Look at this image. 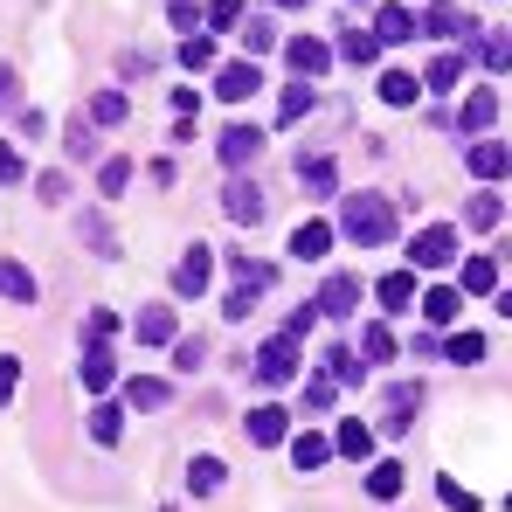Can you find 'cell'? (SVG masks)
<instances>
[{
    "label": "cell",
    "instance_id": "cell-34",
    "mask_svg": "<svg viewBox=\"0 0 512 512\" xmlns=\"http://www.w3.org/2000/svg\"><path fill=\"white\" fill-rule=\"evenodd\" d=\"M333 402H340V381H333V374H312V381H305V409L319 416V409H333Z\"/></svg>",
    "mask_w": 512,
    "mask_h": 512
},
{
    "label": "cell",
    "instance_id": "cell-28",
    "mask_svg": "<svg viewBox=\"0 0 512 512\" xmlns=\"http://www.w3.org/2000/svg\"><path fill=\"white\" fill-rule=\"evenodd\" d=\"M298 180H305L312 194H333V187H340V167H333V160H298Z\"/></svg>",
    "mask_w": 512,
    "mask_h": 512
},
{
    "label": "cell",
    "instance_id": "cell-44",
    "mask_svg": "<svg viewBox=\"0 0 512 512\" xmlns=\"http://www.w3.org/2000/svg\"><path fill=\"white\" fill-rule=\"evenodd\" d=\"M243 21V0H208V28L222 35V28H236Z\"/></svg>",
    "mask_w": 512,
    "mask_h": 512
},
{
    "label": "cell",
    "instance_id": "cell-9",
    "mask_svg": "<svg viewBox=\"0 0 512 512\" xmlns=\"http://www.w3.org/2000/svg\"><path fill=\"white\" fill-rule=\"evenodd\" d=\"M243 436H250L256 450H277V443H291V416L284 409H250L243 416Z\"/></svg>",
    "mask_w": 512,
    "mask_h": 512
},
{
    "label": "cell",
    "instance_id": "cell-52",
    "mask_svg": "<svg viewBox=\"0 0 512 512\" xmlns=\"http://www.w3.org/2000/svg\"><path fill=\"white\" fill-rule=\"evenodd\" d=\"M111 333H118V312H104V305H97V312H90V340L104 346V340H111Z\"/></svg>",
    "mask_w": 512,
    "mask_h": 512
},
{
    "label": "cell",
    "instance_id": "cell-33",
    "mask_svg": "<svg viewBox=\"0 0 512 512\" xmlns=\"http://www.w3.org/2000/svg\"><path fill=\"white\" fill-rule=\"evenodd\" d=\"M499 215H506V208H499V201H492V194H478V201H471V208H464V222H471V229H478V236H492V229H499Z\"/></svg>",
    "mask_w": 512,
    "mask_h": 512
},
{
    "label": "cell",
    "instance_id": "cell-2",
    "mask_svg": "<svg viewBox=\"0 0 512 512\" xmlns=\"http://www.w3.org/2000/svg\"><path fill=\"white\" fill-rule=\"evenodd\" d=\"M256 374H263L270 388H284V381H298V340H291V333H277V340H263V353H256Z\"/></svg>",
    "mask_w": 512,
    "mask_h": 512
},
{
    "label": "cell",
    "instance_id": "cell-39",
    "mask_svg": "<svg viewBox=\"0 0 512 512\" xmlns=\"http://www.w3.org/2000/svg\"><path fill=\"white\" fill-rule=\"evenodd\" d=\"M374 49H381V42H374L367 28H346V42H340V56H346V63H374Z\"/></svg>",
    "mask_w": 512,
    "mask_h": 512
},
{
    "label": "cell",
    "instance_id": "cell-22",
    "mask_svg": "<svg viewBox=\"0 0 512 512\" xmlns=\"http://www.w3.org/2000/svg\"><path fill=\"white\" fill-rule=\"evenodd\" d=\"M118 436H125V409H118V402H97V409H90V443L111 450Z\"/></svg>",
    "mask_w": 512,
    "mask_h": 512
},
{
    "label": "cell",
    "instance_id": "cell-18",
    "mask_svg": "<svg viewBox=\"0 0 512 512\" xmlns=\"http://www.w3.org/2000/svg\"><path fill=\"white\" fill-rule=\"evenodd\" d=\"M222 485H229V464H222V457H194V464H187V492H194V499H208V492H222Z\"/></svg>",
    "mask_w": 512,
    "mask_h": 512
},
{
    "label": "cell",
    "instance_id": "cell-41",
    "mask_svg": "<svg viewBox=\"0 0 512 512\" xmlns=\"http://www.w3.org/2000/svg\"><path fill=\"white\" fill-rule=\"evenodd\" d=\"M436 499H443L450 512H471V506H478V492H471V485H457V478H436Z\"/></svg>",
    "mask_w": 512,
    "mask_h": 512
},
{
    "label": "cell",
    "instance_id": "cell-35",
    "mask_svg": "<svg viewBox=\"0 0 512 512\" xmlns=\"http://www.w3.org/2000/svg\"><path fill=\"white\" fill-rule=\"evenodd\" d=\"M402 492V464H374L367 471V499H395Z\"/></svg>",
    "mask_w": 512,
    "mask_h": 512
},
{
    "label": "cell",
    "instance_id": "cell-56",
    "mask_svg": "<svg viewBox=\"0 0 512 512\" xmlns=\"http://www.w3.org/2000/svg\"><path fill=\"white\" fill-rule=\"evenodd\" d=\"M167 14H173V28H194V21H201V7H194V0H173Z\"/></svg>",
    "mask_w": 512,
    "mask_h": 512
},
{
    "label": "cell",
    "instance_id": "cell-23",
    "mask_svg": "<svg viewBox=\"0 0 512 512\" xmlns=\"http://www.w3.org/2000/svg\"><path fill=\"white\" fill-rule=\"evenodd\" d=\"M492 118H499V97H492V90H471V97H464V132H478V139H485V132H492Z\"/></svg>",
    "mask_w": 512,
    "mask_h": 512
},
{
    "label": "cell",
    "instance_id": "cell-4",
    "mask_svg": "<svg viewBox=\"0 0 512 512\" xmlns=\"http://www.w3.org/2000/svg\"><path fill=\"white\" fill-rule=\"evenodd\" d=\"M222 215H229L236 229H256V222L270 215V201H263V187H256V180H229V194H222Z\"/></svg>",
    "mask_w": 512,
    "mask_h": 512
},
{
    "label": "cell",
    "instance_id": "cell-26",
    "mask_svg": "<svg viewBox=\"0 0 512 512\" xmlns=\"http://www.w3.org/2000/svg\"><path fill=\"white\" fill-rule=\"evenodd\" d=\"M464 291H478V298L499 291V263L492 256H464Z\"/></svg>",
    "mask_w": 512,
    "mask_h": 512
},
{
    "label": "cell",
    "instance_id": "cell-21",
    "mask_svg": "<svg viewBox=\"0 0 512 512\" xmlns=\"http://www.w3.org/2000/svg\"><path fill=\"white\" fill-rule=\"evenodd\" d=\"M374 298H381L388 312H402V305H416V270H388V277L374 284Z\"/></svg>",
    "mask_w": 512,
    "mask_h": 512
},
{
    "label": "cell",
    "instance_id": "cell-10",
    "mask_svg": "<svg viewBox=\"0 0 512 512\" xmlns=\"http://www.w3.org/2000/svg\"><path fill=\"white\" fill-rule=\"evenodd\" d=\"M215 153H222V167H250L256 153H263V132H256V125H229V132H222V139H215Z\"/></svg>",
    "mask_w": 512,
    "mask_h": 512
},
{
    "label": "cell",
    "instance_id": "cell-6",
    "mask_svg": "<svg viewBox=\"0 0 512 512\" xmlns=\"http://www.w3.org/2000/svg\"><path fill=\"white\" fill-rule=\"evenodd\" d=\"M284 63L298 70V84H312V77H326V63H333V49H326L319 35H291V42H284Z\"/></svg>",
    "mask_w": 512,
    "mask_h": 512
},
{
    "label": "cell",
    "instance_id": "cell-19",
    "mask_svg": "<svg viewBox=\"0 0 512 512\" xmlns=\"http://www.w3.org/2000/svg\"><path fill=\"white\" fill-rule=\"evenodd\" d=\"M326 250H333V222H298V236H291V256L319 263Z\"/></svg>",
    "mask_w": 512,
    "mask_h": 512
},
{
    "label": "cell",
    "instance_id": "cell-29",
    "mask_svg": "<svg viewBox=\"0 0 512 512\" xmlns=\"http://www.w3.org/2000/svg\"><path fill=\"white\" fill-rule=\"evenodd\" d=\"M443 353H450L457 367H478V360H485V333H450V340H443Z\"/></svg>",
    "mask_w": 512,
    "mask_h": 512
},
{
    "label": "cell",
    "instance_id": "cell-42",
    "mask_svg": "<svg viewBox=\"0 0 512 512\" xmlns=\"http://www.w3.org/2000/svg\"><path fill=\"white\" fill-rule=\"evenodd\" d=\"M63 153H70L77 167H84V160H97V139H90V118H77V125H70V146H63Z\"/></svg>",
    "mask_w": 512,
    "mask_h": 512
},
{
    "label": "cell",
    "instance_id": "cell-59",
    "mask_svg": "<svg viewBox=\"0 0 512 512\" xmlns=\"http://www.w3.org/2000/svg\"><path fill=\"white\" fill-rule=\"evenodd\" d=\"M506 506H512V499H506Z\"/></svg>",
    "mask_w": 512,
    "mask_h": 512
},
{
    "label": "cell",
    "instance_id": "cell-14",
    "mask_svg": "<svg viewBox=\"0 0 512 512\" xmlns=\"http://www.w3.org/2000/svg\"><path fill=\"white\" fill-rule=\"evenodd\" d=\"M367 35H374V42H388V49H395V42H409V35H416V14H409V7H395V0H388V7H381V14H374V28H367Z\"/></svg>",
    "mask_w": 512,
    "mask_h": 512
},
{
    "label": "cell",
    "instance_id": "cell-16",
    "mask_svg": "<svg viewBox=\"0 0 512 512\" xmlns=\"http://www.w3.org/2000/svg\"><path fill=\"white\" fill-rule=\"evenodd\" d=\"M457 312H464V298H457L450 284H436V291H423V319H429V333L457 326Z\"/></svg>",
    "mask_w": 512,
    "mask_h": 512
},
{
    "label": "cell",
    "instance_id": "cell-30",
    "mask_svg": "<svg viewBox=\"0 0 512 512\" xmlns=\"http://www.w3.org/2000/svg\"><path fill=\"white\" fill-rule=\"evenodd\" d=\"M90 125H125V90H97L90 97Z\"/></svg>",
    "mask_w": 512,
    "mask_h": 512
},
{
    "label": "cell",
    "instance_id": "cell-43",
    "mask_svg": "<svg viewBox=\"0 0 512 512\" xmlns=\"http://www.w3.org/2000/svg\"><path fill=\"white\" fill-rule=\"evenodd\" d=\"M450 28H457V14H450L443 0H429V14L416 21V35H450Z\"/></svg>",
    "mask_w": 512,
    "mask_h": 512
},
{
    "label": "cell",
    "instance_id": "cell-20",
    "mask_svg": "<svg viewBox=\"0 0 512 512\" xmlns=\"http://www.w3.org/2000/svg\"><path fill=\"white\" fill-rule=\"evenodd\" d=\"M111 381H118V360H111V346L90 340V353H84V388H90V395H104Z\"/></svg>",
    "mask_w": 512,
    "mask_h": 512
},
{
    "label": "cell",
    "instance_id": "cell-3",
    "mask_svg": "<svg viewBox=\"0 0 512 512\" xmlns=\"http://www.w3.org/2000/svg\"><path fill=\"white\" fill-rule=\"evenodd\" d=\"M450 256H457V229H450V222H429L423 236L409 243V263H416V270H443Z\"/></svg>",
    "mask_w": 512,
    "mask_h": 512
},
{
    "label": "cell",
    "instance_id": "cell-7",
    "mask_svg": "<svg viewBox=\"0 0 512 512\" xmlns=\"http://www.w3.org/2000/svg\"><path fill=\"white\" fill-rule=\"evenodd\" d=\"M416 409H423V388H416V381L388 388V402H381V429H388V436H409V423H416Z\"/></svg>",
    "mask_w": 512,
    "mask_h": 512
},
{
    "label": "cell",
    "instance_id": "cell-54",
    "mask_svg": "<svg viewBox=\"0 0 512 512\" xmlns=\"http://www.w3.org/2000/svg\"><path fill=\"white\" fill-rule=\"evenodd\" d=\"M14 180H21V153H14V146H0V187H14Z\"/></svg>",
    "mask_w": 512,
    "mask_h": 512
},
{
    "label": "cell",
    "instance_id": "cell-24",
    "mask_svg": "<svg viewBox=\"0 0 512 512\" xmlns=\"http://www.w3.org/2000/svg\"><path fill=\"white\" fill-rule=\"evenodd\" d=\"M333 450H340V457H353V464H367V457H374V429H367V423H340Z\"/></svg>",
    "mask_w": 512,
    "mask_h": 512
},
{
    "label": "cell",
    "instance_id": "cell-50",
    "mask_svg": "<svg viewBox=\"0 0 512 512\" xmlns=\"http://www.w3.org/2000/svg\"><path fill=\"white\" fill-rule=\"evenodd\" d=\"M0 111H21V77L0 63Z\"/></svg>",
    "mask_w": 512,
    "mask_h": 512
},
{
    "label": "cell",
    "instance_id": "cell-46",
    "mask_svg": "<svg viewBox=\"0 0 512 512\" xmlns=\"http://www.w3.org/2000/svg\"><path fill=\"white\" fill-rule=\"evenodd\" d=\"M270 42H277L270 21H250V28H243V49H250V56H270Z\"/></svg>",
    "mask_w": 512,
    "mask_h": 512
},
{
    "label": "cell",
    "instance_id": "cell-25",
    "mask_svg": "<svg viewBox=\"0 0 512 512\" xmlns=\"http://www.w3.org/2000/svg\"><path fill=\"white\" fill-rule=\"evenodd\" d=\"M270 284H277V270L263 256H236V291H270Z\"/></svg>",
    "mask_w": 512,
    "mask_h": 512
},
{
    "label": "cell",
    "instance_id": "cell-53",
    "mask_svg": "<svg viewBox=\"0 0 512 512\" xmlns=\"http://www.w3.org/2000/svg\"><path fill=\"white\" fill-rule=\"evenodd\" d=\"M84 243H97V250H104V256H118V236H111L104 222H84Z\"/></svg>",
    "mask_w": 512,
    "mask_h": 512
},
{
    "label": "cell",
    "instance_id": "cell-5",
    "mask_svg": "<svg viewBox=\"0 0 512 512\" xmlns=\"http://www.w3.org/2000/svg\"><path fill=\"white\" fill-rule=\"evenodd\" d=\"M208 277H215V250H208V243H194V250L173 263V291H180V298H201Z\"/></svg>",
    "mask_w": 512,
    "mask_h": 512
},
{
    "label": "cell",
    "instance_id": "cell-51",
    "mask_svg": "<svg viewBox=\"0 0 512 512\" xmlns=\"http://www.w3.org/2000/svg\"><path fill=\"white\" fill-rule=\"evenodd\" d=\"M173 360H180V367H201V360H208V340H173Z\"/></svg>",
    "mask_w": 512,
    "mask_h": 512
},
{
    "label": "cell",
    "instance_id": "cell-31",
    "mask_svg": "<svg viewBox=\"0 0 512 512\" xmlns=\"http://www.w3.org/2000/svg\"><path fill=\"white\" fill-rule=\"evenodd\" d=\"M167 402H173L167 381H153V374H139V381H132V409H167Z\"/></svg>",
    "mask_w": 512,
    "mask_h": 512
},
{
    "label": "cell",
    "instance_id": "cell-40",
    "mask_svg": "<svg viewBox=\"0 0 512 512\" xmlns=\"http://www.w3.org/2000/svg\"><path fill=\"white\" fill-rule=\"evenodd\" d=\"M464 77V56H429V90H450Z\"/></svg>",
    "mask_w": 512,
    "mask_h": 512
},
{
    "label": "cell",
    "instance_id": "cell-8",
    "mask_svg": "<svg viewBox=\"0 0 512 512\" xmlns=\"http://www.w3.org/2000/svg\"><path fill=\"white\" fill-rule=\"evenodd\" d=\"M353 305H360V277H326V284H319V298H312V312H319V319H346V312H353Z\"/></svg>",
    "mask_w": 512,
    "mask_h": 512
},
{
    "label": "cell",
    "instance_id": "cell-57",
    "mask_svg": "<svg viewBox=\"0 0 512 512\" xmlns=\"http://www.w3.org/2000/svg\"><path fill=\"white\" fill-rule=\"evenodd\" d=\"M499 312H506V319H512V291H499Z\"/></svg>",
    "mask_w": 512,
    "mask_h": 512
},
{
    "label": "cell",
    "instance_id": "cell-1",
    "mask_svg": "<svg viewBox=\"0 0 512 512\" xmlns=\"http://www.w3.org/2000/svg\"><path fill=\"white\" fill-rule=\"evenodd\" d=\"M340 229L360 243V250H381L388 236H395V201H381V194H353L340 208Z\"/></svg>",
    "mask_w": 512,
    "mask_h": 512
},
{
    "label": "cell",
    "instance_id": "cell-48",
    "mask_svg": "<svg viewBox=\"0 0 512 512\" xmlns=\"http://www.w3.org/2000/svg\"><path fill=\"white\" fill-rule=\"evenodd\" d=\"M14 388H21V360H14V353H0V409L14 402Z\"/></svg>",
    "mask_w": 512,
    "mask_h": 512
},
{
    "label": "cell",
    "instance_id": "cell-55",
    "mask_svg": "<svg viewBox=\"0 0 512 512\" xmlns=\"http://www.w3.org/2000/svg\"><path fill=\"white\" fill-rule=\"evenodd\" d=\"M70 194V173H42V201H63Z\"/></svg>",
    "mask_w": 512,
    "mask_h": 512
},
{
    "label": "cell",
    "instance_id": "cell-11",
    "mask_svg": "<svg viewBox=\"0 0 512 512\" xmlns=\"http://www.w3.org/2000/svg\"><path fill=\"white\" fill-rule=\"evenodd\" d=\"M256 90H263V70H256V63L215 70V97H222V104H243V97H256Z\"/></svg>",
    "mask_w": 512,
    "mask_h": 512
},
{
    "label": "cell",
    "instance_id": "cell-12",
    "mask_svg": "<svg viewBox=\"0 0 512 512\" xmlns=\"http://www.w3.org/2000/svg\"><path fill=\"white\" fill-rule=\"evenodd\" d=\"M0 298H7V305H35V298H42V284L28 277V263L0 256Z\"/></svg>",
    "mask_w": 512,
    "mask_h": 512
},
{
    "label": "cell",
    "instance_id": "cell-15",
    "mask_svg": "<svg viewBox=\"0 0 512 512\" xmlns=\"http://www.w3.org/2000/svg\"><path fill=\"white\" fill-rule=\"evenodd\" d=\"M132 333H139L146 346H173V340H180V326H173V312H167V305H146V312L132 319Z\"/></svg>",
    "mask_w": 512,
    "mask_h": 512
},
{
    "label": "cell",
    "instance_id": "cell-36",
    "mask_svg": "<svg viewBox=\"0 0 512 512\" xmlns=\"http://www.w3.org/2000/svg\"><path fill=\"white\" fill-rule=\"evenodd\" d=\"M305 111H312V84H291L284 97H277V118H284V125H298Z\"/></svg>",
    "mask_w": 512,
    "mask_h": 512
},
{
    "label": "cell",
    "instance_id": "cell-58",
    "mask_svg": "<svg viewBox=\"0 0 512 512\" xmlns=\"http://www.w3.org/2000/svg\"><path fill=\"white\" fill-rule=\"evenodd\" d=\"M277 7H305V0H277Z\"/></svg>",
    "mask_w": 512,
    "mask_h": 512
},
{
    "label": "cell",
    "instance_id": "cell-37",
    "mask_svg": "<svg viewBox=\"0 0 512 512\" xmlns=\"http://www.w3.org/2000/svg\"><path fill=\"white\" fill-rule=\"evenodd\" d=\"M360 353H367L374 367H381V360H395V333H388V326H367V333H360Z\"/></svg>",
    "mask_w": 512,
    "mask_h": 512
},
{
    "label": "cell",
    "instance_id": "cell-17",
    "mask_svg": "<svg viewBox=\"0 0 512 512\" xmlns=\"http://www.w3.org/2000/svg\"><path fill=\"white\" fill-rule=\"evenodd\" d=\"M326 457H333V436H319V429L291 436V464H298V471H326Z\"/></svg>",
    "mask_w": 512,
    "mask_h": 512
},
{
    "label": "cell",
    "instance_id": "cell-49",
    "mask_svg": "<svg viewBox=\"0 0 512 512\" xmlns=\"http://www.w3.org/2000/svg\"><path fill=\"white\" fill-rule=\"evenodd\" d=\"M256 312V291H229V298H222V319H250Z\"/></svg>",
    "mask_w": 512,
    "mask_h": 512
},
{
    "label": "cell",
    "instance_id": "cell-32",
    "mask_svg": "<svg viewBox=\"0 0 512 512\" xmlns=\"http://www.w3.org/2000/svg\"><path fill=\"white\" fill-rule=\"evenodd\" d=\"M471 49H478V63H485V70H512V35H492V42L478 35Z\"/></svg>",
    "mask_w": 512,
    "mask_h": 512
},
{
    "label": "cell",
    "instance_id": "cell-38",
    "mask_svg": "<svg viewBox=\"0 0 512 512\" xmlns=\"http://www.w3.org/2000/svg\"><path fill=\"white\" fill-rule=\"evenodd\" d=\"M180 63H187V70H208V63H215V35H187V42H180Z\"/></svg>",
    "mask_w": 512,
    "mask_h": 512
},
{
    "label": "cell",
    "instance_id": "cell-47",
    "mask_svg": "<svg viewBox=\"0 0 512 512\" xmlns=\"http://www.w3.org/2000/svg\"><path fill=\"white\" fill-rule=\"evenodd\" d=\"M326 367H333V381H340V388H353V381L367 374V367H360V353H333Z\"/></svg>",
    "mask_w": 512,
    "mask_h": 512
},
{
    "label": "cell",
    "instance_id": "cell-13",
    "mask_svg": "<svg viewBox=\"0 0 512 512\" xmlns=\"http://www.w3.org/2000/svg\"><path fill=\"white\" fill-rule=\"evenodd\" d=\"M464 167H471L478 180H485V187H492V180H506V173H512V153H506V146H492V139H478V146L464 153Z\"/></svg>",
    "mask_w": 512,
    "mask_h": 512
},
{
    "label": "cell",
    "instance_id": "cell-45",
    "mask_svg": "<svg viewBox=\"0 0 512 512\" xmlns=\"http://www.w3.org/2000/svg\"><path fill=\"white\" fill-rule=\"evenodd\" d=\"M125 180H132V160H104V173H97L104 194H125Z\"/></svg>",
    "mask_w": 512,
    "mask_h": 512
},
{
    "label": "cell",
    "instance_id": "cell-27",
    "mask_svg": "<svg viewBox=\"0 0 512 512\" xmlns=\"http://www.w3.org/2000/svg\"><path fill=\"white\" fill-rule=\"evenodd\" d=\"M416 77H409V70H388V77H381V104H395V111H402V104H416Z\"/></svg>",
    "mask_w": 512,
    "mask_h": 512
}]
</instances>
